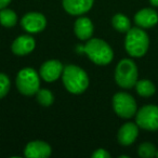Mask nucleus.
Returning <instances> with one entry per match:
<instances>
[{
  "label": "nucleus",
  "instance_id": "4468645a",
  "mask_svg": "<svg viewBox=\"0 0 158 158\" xmlns=\"http://www.w3.org/2000/svg\"><path fill=\"white\" fill-rule=\"evenodd\" d=\"M36 47V41L33 37L28 35H22L12 42L11 50L15 55L24 56L33 52Z\"/></svg>",
  "mask_w": 158,
  "mask_h": 158
},
{
  "label": "nucleus",
  "instance_id": "aec40b11",
  "mask_svg": "<svg viewBox=\"0 0 158 158\" xmlns=\"http://www.w3.org/2000/svg\"><path fill=\"white\" fill-rule=\"evenodd\" d=\"M36 99L41 106L48 107L52 105L54 102V95L48 89H39L36 93Z\"/></svg>",
  "mask_w": 158,
  "mask_h": 158
},
{
  "label": "nucleus",
  "instance_id": "2eb2a0df",
  "mask_svg": "<svg viewBox=\"0 0 158 158\" xmlns=\"http://www.w3.org/2000/svg\"><path fill=\"white\" fill-rule=\"evenodd\" d=\"M74 33L78 39L86 41V40L92 38L93 33H94V25L89 18L81 16V18L77 19L75 22Z\"/></svg>",
  "mask_w": 158,
  "mask_h": 158
},
{
  "label": "nucleus",
  "instance_id": "39448f33",
  "mask_svg": "<svg viewBox=\"0 0 158 158\" xmlns=\"http://www.w3.org/2000/svg\"><path fill=\"white\" fill-rule=\"evenodd\" d=\"M15 84L23 95L31 97L40 89V75L31 67L22 68L16 76Z\"/></svg>",
  "mask_w": 158,
  "mask_h": 158
},
{
  "label": "nucleus",
  "instance_id": "5701e85b",
  "mask_svg": "<svg viewBox=\"0 0 158 158\" xmlns=\"http://www.w3.org/2000/svg\"><path fill=\"white\" fill-rule=\"evenodd\" d=\"M11 1H12V0H0V10L7 8L8 6L10 5V2H11Z\"/></svg>",
  "mask_w": 158,
  "mask_h": 158
},
{
  "label": "nucleus",
  "instance_id": "dca6fc26",
  "mask_svg": "<svg viewBox=\"0 0 158 158\" xmlns=\"http://www.w3.org/2000/svg\"><path fill=\"white\" fill-rule=\"evenodd\" d=\"M135 91L142 98H151L156 93V86L149 79H140L134 86Z\"/></svg>",
  "mask_w": 158,
  "mask_h": 158
},
{
  "label": "nucleus",
  "instance_id": "ddd939ff",
  "mask_svg": "<svg viewBox=\"0 0 158 158\" xmlns=\"http://www.w3.org/2000/svg\"><path fill=\"white\" fill-rule=\"evenodd\" d=\"M94 0H63V8L70 15H82L91 10Z\"/></svg>",
  "mask_w": 158,
  "mask_h": 158
},
{
  "label": "nucleus",
  "instance_id": "423d86ee",
  "mask_svg": "<svg viewBox=\"0 0 158 158\" xmlns=\"http://www.w3.org/2000/svg\"><path fill=\"white\" fill-rule=\"evenodd\" d=\"M112 104L115 114L123 119L132 118L138 112V104L135 99L130 93L125 91H120L114 94Z\"/></svg>",
  "mask_w": 158,
  "mask_h": 158
},
{
  "label": "nucleus",
  "instance_id": "9d476101",
  "mask_svg": "<svg viewBox=\"0 0 158 158\" xmlns=\"http://www.w3.org/2000/svg\"><path fill=\"white\" fill-rule=\"evenodd\" d=\"M134 23L138 27L148 29L158 24V12L154 8H143L134 14Z\"/></svg>",
  "mask_w": 158,
  "mask_h": 158
},
{
  "label": "nucleus",
  "instance_id": "4be33fe9",
  "mask_svg": "<svg viewBox=\"0 0 158 158\" xmlns=\"http://www.w3.org/2000/svg\"><path fill=\"white\" fill-rule=\"evenodd\" d=\"M92 157L93 158H110V154L108 153L106 149L99 148V149H97L95 152H93Z\"/></svg>",
  "mask_w": 158,
  "mask_h": 158
},
{
  "label": "nucleus",
  "instance_id": "f03ea898",
  "mask_svg": "<svg viewBox=\"0 0 158 158\" xmlns=\"http://www.w3.org/2000/svg\"><path fill=\"white\" fill-rule=\"evenodd\" d=\"M149 37L145 29L141 27H131L126 33L125 49L131 57H143L149 49Z\"/></svg>",
  "mask_w": 158,
  "mask_h": 158
},
{
  "label": "nucleus",
  "instance_id": "b1692460",
  "mask_svg": "<svg viewBox=\"0 0 158 158\" xmlns=\"http://www.w3.org/2000/svg\"><path fill=\"white\" fill-rule=\"evenodd\" d=\"M149 3H151L152 7L158 8V0H149Z\"/></svg>",
  "mask_w": 158,
  "mask_h": 158
},
{
  "label": "nucleus",
  "instance_id": "20e7f679",
  "mask_svg": "<svg viewBox=\"0 0 158 158\" xmlns=\"http://www.w3.org/2000/svg\"><path fill=\"white\" fill-rule=\"evenodd\" d=\"M139 80V70L132 59H123L115 68V81L120 88L131 89Z\"/></svg>",
  "mask_w": 158,
  "mask_h": 158
},
{
  "label": "nucleus",
  "instance_id": "393cba45",
  "mask_svg": "<svg viewBox=\"0 0 158 158\" xmlns=\"http://www.w3.org/2000/svg\"><path fill=\"white\" fill-rule=\"evenodd\" d=\"M157 157H158V149H157Z\"/></svg>",
  "mask_w": 158,
  "mask_h": 158
},
{
  "label": "nucleus",
  "instance_id": "f257e3e1",
  "mask_svg": "<svg viewBox=\"0 0 158 158\" xmlns=\"http://www.w3.org/2000/svg\"><path fill=\"white\" fill-rule=\"evenodd\" d=\"M62 80L65 89L73 94H81L89 87L88 74L77 65H67L64 67Z\"/></svg>",
  "mask_w": 158,
  "mask_h": 158
},
{
  "label": "nucleus",
  "instance_id": "f8f14e48",
  "mask_svg": "<svg viewBox=\"0 0 158 158\" xmlns=\"http://www.w3.org/2000/svg\"><path fill=\"white\" fill-rule=\"evenodd\" d=\"M52 148L44 141L36 140L27 143L24 149V155L28 158H47L51 155Z\"/></svg>",
  "mask_w": 158,
  "mask_h": 158
},
{
  "label": "nucleus",
  "instance_id": "a211bd4d",
  "mask_svg": "<svg viewBox=\"0 0 158 158\" xmlns=\"http://www.w3.org/2000/svg\"><path fill=\"white\" fill-rule=\"evenodd\" d=\"M18 23V15L11 9H1L0 10V24L3 27L11 28Z\"/></svg>",
  "mask_w": 158,
  "mask_h": 158
},
{
  "label": "nucleus",
  "instance_id": "f3484780",
  "mask_svg": "<svg viewBox=\"0 0 158 158\" xmlns=\"http://www.w3.org/2000/svg\"><path fill=\"white\" fill-rule=\"evenodd\" d=\"M112 25L117 31L119 33H127L131 28V21L129 20L127 15L123 13H117L113 16Z\"/></svg>",
  "mask_w": 158,
  "mask_h": 158
},
{
  "label": "nucleus",
  "instance_id": "6ab92c4d",
  "mask_svg": "<svg viewBox=\"0 0 158 158\" xmlns=\"http://www.w3.org/2000/svg\"><path fill=\"white\" fill-rule=\"evenodd\" d=\"M157 147L151 142H143L138 147V155L141 158L157 157Z\"/></svg>",
  "mask_w": 158,
  "mask_h": 158
},
{
  "label": "nucleus",
  "instance_id": "9b49d317",
  "mask_svg": "<svg viewBox=\"0 0 158 158\" xmlns=\"http://www.w3.org/2000/svg\"><path fill=\"white\" fill-rule=\"evenodd\" d=\"M139 131H140V128L136 125V123L128 121L119 128L117 133V141L123 146H130L138 139Z\"/></svg>",
  "mask_w": 158,
  "mask_h": 158
},
{
  "label": "nucleus",
  "instance_id": "7ed1b4c3",
  "mask_svg": "<svg viewBox=\"0 0 158 158\" xmlns=\"http://www.w3.org/2000/svg\"><path fill=\"white\" fill-rule=\"evenodd\" d=\"M84 51L91 62L100 66L108 65L114 59L112 47L99 38H90L84 47Z\"/></svg>",
  "mask_w": 158,
  "mask_h": 158
},
{
  "label": "nucleus",
  "instance_id": "0eeeda50",
  "mask_svg": "<svg viewBox=\"0 0 158 158\" xmlns=\"http://www.w3.org/2000/svg\"><path fill=\"white\" fill-rule=\"evenodd\" d=\"M134 117L140 129L151 132L158 131V105L146 104L141 108H138Z\"/></svg>",
  "mask_w": 158,
  "mask_h": 158
},
{
  "label": "nucleus",
  "instance_id": "412c9836",
  "mask_svg": "<svg viewBox=\"0 0 158 158\" xmlns=\"http://www.w3.org/2000/svg\"><path fill=\"white\" fill-rule=\"evenodd\" d=\"M10 86H11V82L9 77L3 73H0V100L8 94V92L10 91Z\"/></svg>",
  "mask_w": 158,
  "mask_h": 158
},
{
  "label": "nucleus",
  "instance_id": "6e6552de",
  "mask_svg": "<svg viewBox=\"0 0 158 158\" xmlns=\"http://www.w3.org/2000/svg\"><path fill=\"white\" fill-rule=\"evenodd\" d=\"M21 26L27 33L37 34L46 28L47 19L39 12H28L21 20Z\"/></svg>",
  "mask_w": 158,
  "mask_h": 158
},
{
  "label": "nucleus",
  "instance_id": "1a4fd4ad",
  "mask_svg": "<svg viewBox=\"0 0 158 158\" xmlns=\"http://www.w3.org/2000/svg\"><path fill=\"white\" fill-rule=\"evenodd\" d=\"M64 66L57 60H49L41 65L39 70V75L44 81L54 82L63 74Z\"/></svg>",
  "mask_w": 158,
  "mask_h": 158
}]
</instances>
